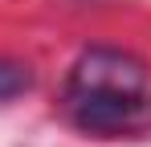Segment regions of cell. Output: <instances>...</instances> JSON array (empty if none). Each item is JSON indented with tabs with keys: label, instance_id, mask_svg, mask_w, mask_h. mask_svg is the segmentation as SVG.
Masks as SVG:
<instances>
[{
	"label": "cell",
	"instance_id": "6da1fadb",
	"mask_svg": "<svg viewBox=\"0 0 151 147\" xmlns=\"http://www.w3.org/2000/svg\"><path fill=\"white\" fill-rule=\"evenodd\" d=\"M147 70L123 49H86L70 74V110L86 131H119L139 115Z\"/></svg>",
	"mask_w": 151,
	"mask_h": 147
},
{
	"label": "cell",
	"instance_id": "7a4b0ae2",
	"mask_svg": "<svg viewBox=\"0 0 151 147\" xmlns=\"http://www.w3.org/2000/svg\"><path fill=\"white\" fill-rule=\"evenodd\" d=\"M29 70L25 66H17V61H0V98H17L29 90Z\"/></svg>",
	"mask_w": 151,
	"mask_h": 147
}]
</instances>
